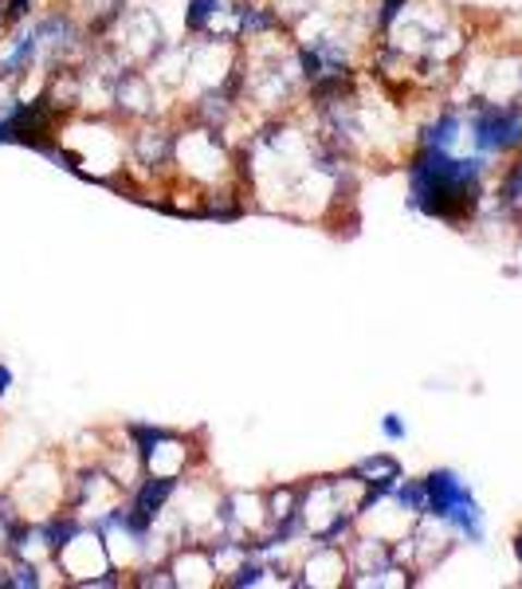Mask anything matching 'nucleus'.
I'll return each mask as SVG.
<instances>
[{
    "label": "nucleus",
    "instance_id": "f257e3e1",
    "mask_svg": "<svg viewBox=\"0 0 522 589\" xmlns=\"http://www.w3.org/2000/svg\"><path fill=\"white\" fill-rule=\"evenodd\" d=\"M495 161L472 149H428L413 146L404 157V173H409V208L428 220L444 225H468L475 220L491 193Z\"/></svg>",
    "mask_w": 522,
    "mask_h": 589
},
{
    "label": "nucleus",
    "instance_id": "f03ea898",
    "mask_svg": "<svg viewBox=\"0 0 522 589\" xmlns=\"http://www.w3.org/2000/svg\"><path fill=\"white\" fill-rule=\"evenodd\" d=\"M468 149L487 161H507L522 154V103L519 98H468Z\"/></svg>",
    "mask_w": 522,
    "mask_h": 589
},
{
    "label": "nucleus",
    "instance_id": "7ed1b4c3",
    "mask_svg": "<svg viewBox=\"0 0 522 589\" xmlns=\"http://www.w3.org/2000/svg\"><path fill=\"white\" fill-rule=\"evenodd\" d=\"M424 488H428V515L440 519L444 527L452 530L460 542H472L479 546L487 539V522H483V507L475 500V491L468 488L456 468H433L424 476Z\"/></svg>",
    "mask_w": 522,
    "mask_h": 589
},
{
    "label": "nucleus",
    "instance_id": "20e7f679",
    "mask_svg": "<svg viewBox=\"0 0 522 589\" xmlns=\"http://www.w3.org/2000/svg\"><path fill=\"white\" fill-rule=\"evenodd\" d=\"M122 436H130V444L138 448L142 468H146L149 476H178V480H185L189 468H193V456H201V448L189 444L185 432L166 429V424L134 421L122 429Z\"/></svg>",
    "mask_w": 522,
    "mask_h": 589
},
{
    "label": "nucleus",
    "instance_id": "39448f33",
    "mask_svg": "<svg viewBox=\"0 0 522 589\" xmlns=\"http://www.w3.org/2000/svg\"><path fill=\"white\" fill-rule=\"evenodd\" d=\"M487 196H491V205L499 208L502 216L522 220V154L507 157V166L495 173V185Z\"/></svg>",
    "mask_w": 522,
    "mask_h": 589
},
{
    "label": "nucleus",
    "instance_id": "423d86ee",
    "mask_svg": "<svg viewBox=\"0 0 522 589\" xmlns=\"http://www.w3.org/2000/svg\"><path fill=\"white\" fill-rule=\"evenodd\" d=\"M389 500H393L397 507L404 510V515H413V519H424V515H428V488H424V476H421V480L404 476V480L397 483V491L389 495Z\"/></svg>",
    "mask_w": 522,
    "mask_h": 589
},
{
    "label": "nucleus",
    "instance_id": "0eeeda50",
    "mask_svg": "<svg viewBox=\"0 0 522 589\" xmlns=\"http://www.w3.org/2000/svg\"><path fill=\"white\" fill-rule=\"evenodd\" d=\"M381 436L389 444H404V441H409V424H404L401 412H385V417H381Z\"/></svg>",
    "mask_w": 522,
    "mask_h": 589
},
{
    "label": "nucleus",
    "instance_id": "6e6552de",
    "mask_svg": "<svg viewBox=\"0 0 522 589\" xmlns=\"http://www.w3.org/2000/svg\"><path fill=\"white\" fill-rule=\"evenodd\" d=\"M12 382H16V377H12V370H9L4 362H0V401H4V397L12 393Z\"/></svg>",
    "mask_w": 522,
    "mask_h": 589
},
{
    "label": "nucleus",
    "instance_id": "1a4fd4ad",
    "mask_svg": "<svg viewBox=\"0 0 522 589\" xmlns=\"http://www.w3.org/2000/svg\"><path fill=\"white\" fill-rule=\"evenodd\" d=\"M511 550H514V562L522 566V527L514 530V539H511Z\"/></svg>",
    "mask_w": 522,
    "mask_h": 589
}]
</instances>
